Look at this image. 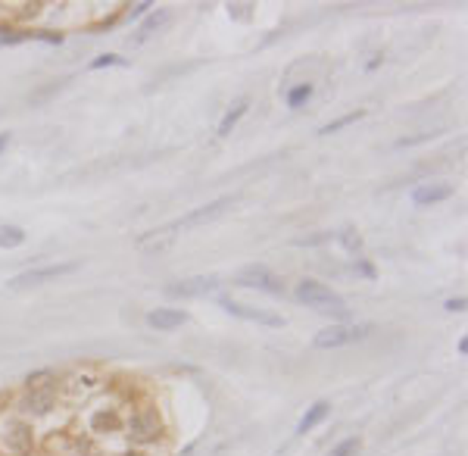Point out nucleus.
Here are the masks:
<instances>
[{
    "instance_id": "1",
    "label": "nucleus",
    "mask_w": 468,
    "mask_h": 456,
    "mask_svg": "<svg viewBox=\"0 0 468 456\" xmlns=\"http://www.w3.org/2000/svg\"><path fill=\"white\" fill-rule=\"evenodd\" d=\"M60 400V378L53 372H35L25 378V391L19 397L22 416H47Z\"/></svg>"
},
{
    "instance_id": "2",
    "label": "nucleus",
    "mask_w": 468,
    "mask_h": 456,
    "mask_svg": "<svg viewBox=\"0 0 468 456\" xmlns=\"http://www.w3.org/2000/svg\"><path fill=\"white\" fill-rule=\"evenodd\" d=\"M122 431L128 434V444L137 447H150V444H159L166 437V422H162L159 409L156 406H135V409L125 416Z\"/></svg>"
},
{
    "instance_id": "3",
    "label": "nucleus",
    "mask_w": 468,
    "mask_h": 456,
    "mask_svg": "<svg viewBox=\"0 0 468 456\" xmlns=\"http://www.w3.org/2000/svg\"><path fill=\"white\" fill-rule=\"evenodd\" d=\"M293 297H297L300 303H306L309 310L324 312V316H334V319H347V312H349L340 294H334L328 285H322V281H315V278L297 281V287H293Z\"/></svg>"
},
{
    "instance_id": "4",
    "label": "nucleus",
    "mask_w": 468,
    "mask_h": 456,
    "mask_svg": "<svg viewBox=\"0 0 468 456\" xmlns=\"http://www.w3.org/2000/svg\"><path fill=\"white\" fill-rule=\"evenodd\" d=\"M0 450L6 456H28L35 450V428L28 419L16 412L0 416Z\"/></svg>"
},
{
    "instance_id": "5",
    "label": "nucleus",
    "mask_w": 468,
    "mask_h": 456,
    "mask_svg": "<svg viewBox=\"0 0 468 456\" xmlns=\"http://www.w3.org/2000/svg\"><path fill=\"white\" fill-rule=\"evenodd\" d=\"M372 325H353V322H340V325H328L312 337V347L318 350H334V347H349V344H359L372 335Z\"/></svg>"
},
{
    "instance_id": "6",
    "label": "nucleus",
    "mask_w": 468,
    "mask_h": 456,
    "mask_svg": "<svg viewBox=\"0 0 468 456\" xmlns=\"http://www.w3.org/2000/svg\"><path fill=\"white\" fill-rule=\"evenodd\" d=\"M100 391H103V378L97 372H91V369H78V372L60 378V397L72 400V403H87Z\"/></svg>"
},
{
    "instance_id": "7",
    "label": "nucleus",
    "mask_w": 468,
    "mask_h": 456,
    "mask_svg": "<svg viewBox=\"0 0 468 456\" xmlns=\"http://www.w3.org/2000/svg\"><path fill=\"white\" fill-rule=\"evenodd\" d=\"M72 272H78V262H53V266H35V269H25V272L12 275V278L6 281V287H12V291L41 287V285H47V281H56V278H62V275H72Z\"/></svg>"
},
{
    "instance_id": "8",
    "label": "nucleus",
    "mask_w": 468,
    "mask_h": 456,
    "mask_svg": "<svg viewBox=\"0 0 468 456\" xmlns=\"http://www.w3.org/2000/svg\"><path fill=\"white\" fill-rule=\"evenodd\" d=\"M234 281L237 285H243V287H256V291H266V294H284V281L278 278V275L272 272V269H266V266H247V269H241V272L234 275Z\"/></svg>"
},
{
    "instance_id": "9",
    "label": "nucleus",
    "mask_w": 468,
    "mask_h": 456,
    "mask_svg": "<svg viewBox=\"0 0 468 456\" xmlns=\"http://www.w3.org/2000/svg\"><path fill=\"white\" fill-rule=\"evenodd\" d=\"M218 306H222L225 312H231V316H237V319H247V322L268 325V328H281V325H284V319H281L278 312L256 310V306H247V303H241V300H231V297H218Z\"/></svg>"
},
{
    "instance_id": "10",
    "label": "nucleus",
    "mask_w": 468,
    "mask_h": 456,
    "mask_svg": "<svg viewBox=\"0 0 468 456\" xmlns=\"http://www.w3.org/2000/svg\"><path fill=\"white\" fill-rule=\"evenodd\" d=\"M122 425H125V416L119 406H97V409L87 412V431L94 437L116 434V431H122Z\"/></svg>"
},
{
    "instance_id": "11",
    "label": "nucleus",
    "mask_w": 468,
    "mask_h": 456,
    "mask_svg": "<svg viewBox=\"0 0 468 456\" xmlns=\"http://www.w3.org/2000/svg\"><path fill=\"white\" fill-rule=\"evenodd\" d=\"M234 200L237 197H218V200H212V203H206V206H200V210H193L191 216H184L175 228H193V225H203V222H212L216 216H222L225 210H231L234 206Z\"/></svg>"
},
{
    "instance_id": "12",
    "label": "nucleus",
    "mask_w": 468,
    "mask_h": 456,
    "mask_svg": "<svg viewBox=\"0 0 468 456\" xmlns=\"http://www.w3.org/2000/svg\"><path fill=\"white\" fill-rule=\"evenodd\" d=\"M212 287H218L216 275H197V278H184V281L168 285L166 294L168 297H200V294H209Z\"/></svg>"
},
{
    "instance_id": "13",
    "label": "nucleus",
    "mask_w": 468,
    "mask_h": 456,
    "mask_svg": "<svg viewBox=\"0 0 468 456\" xmlns=\"http://www.w3.org/2000/svg\"><path fill=\"white\" fill-rule=\"evenodd\" d=\"M449 197H453V185L449 181H428V185H418L412 191V203L415 206H434Z\"/></svg>"
},
{
    "instance_id": "14",
    "label": "nucleus",
    "mask_w": 468,
    "mask_h": 456,
    "mask_svg": "<svg viewBox=\"0 0 468 456\" xmlns=\"http://www.w3.org/2000/svg\"><path fill=\"white\" fill-rule=\"evenodd\" d=\"M184 322H187V312H181V310H153V312H147V325L150 328H156V331H175V328H181Z\"/></svg>"
},
{
    "instance_id": "15",
    "label": "nucleus",
    "mask_w": 468,
    "mask_h": 456,
    "mask_svg": "<svg viewBox=\"0 0 468 456\" xmlns=\"http://www.w3.org/2000/svg\"><path fill=\"white\" fill-rule=\"evenodd\" d=\"M328 412H331V403H328V400H315V403H312L309 409L303 412V419L297 422V437L309 434L315 425H322L324 419H328Z\"/></svg>"
},
{
    "instance_id": "16",
    "label": "nucleus",
    "mask_w": 468,
    "mask_h": 456,
    "mask_svg": "<svg viewBox=\"0 0 468 456\" xmlns=\"http://www.w3.org/2000/svg\"><path fill=\"white\" fill-rule=\"evenodd\" d=\"M53 450H56V456H94L91 441H87V437H75V434L60 437V441L53 444Z\"/></svg>"
},
{
    "instance_id": "17",
    "label": "nucleus",
    "mask_w": 468,
    "mask_h": 456,
    "mask_svg": "<svg viewBox=\"0 0 468 456\" xmlns=\"http://www.w3.org/2000/svg\"><path fill=\"white\" fill-rule=\"evenodd\" d=\"M168 10H156V12H150L147 19H144L141 22V28H137V41H147L150 35H153V31H162L168 25Z\"/></svg>"
},
{
    "instance_id": "18",
    "label": "nucleus",
    "mask_w": 468,
    "mask_h": 456,
    "mask_svg": "<svg viewBox=\"0 0 468 456\" xmlns=\"http://www.w3.org/2000/svg\"><path fill=\"white\" fill-rule=\"evenodd\" d=\"M247 106H250V100H247V97H241L228 112H225V119L218 122V137H228V135H231V128H234V125L241 122V116L247 112Z\"/></svg>"
},
{
    "instance_id": "19",
    "label": "nucleus",
    "mask_w": 468,
    "mask_h": 456,
    "mask_svg": "<svg viewBox=\"0 0 468 456\" xmlns=\"http://www.w3.org/2000/svg\"><path fill=\"white\" fill-rule=\"evenodd\" d=\"M309 97H312V85L309 81H300V85H293L291 91H287V106H291V110H300V106H306L309 103Z\"/></svg>"
},
{
    "instance_id": "20",
    "label": "nucleus",
    "mask_w": 468,
    "mask_h": 456,
    "mask_svg": "<svg viewBox=\"0 0 468 456\" xmlns=\"http://www.w3.org/2000/svg\"><path fill=\"white\" fill-rule=\"evenodd\" d=\"M362 116H365V112H362V110H356V112H347V116H340V119H334V122L322 125V128H318V135H334V131H340V128H347V125L359 122Z\"/></svg>"
},
{
    "instance_id": "21",
    "label": "nucleus",
    "mask_w": 468,
    "mask_h": 456,
    "mask_svg": "<svg viewBox=\"0 0 468 456\" xmlns=\"http://www.w3.org/2000/svg\"><path fill=\"white\" fill-rule=\"evenodd\" d=\"M25 241V231L19 225H0V247H19Z\"/></svg>"
},
{
    "instance_id": "22",
    "label": "nucleus",
    "mask_w": 468,
    "mask_h": 456,
    "mask_svg": "<svg viewBox=\"0 0 468 456\" xmlns=\"http://www.w3.org/2000/svg\"><path fill=\"white\" fill-rule=\"evenodd\" d=\"M106 66H128V60L119 53H100L91 60V69H106Z\"/></svg>"
},
{
    "instance_id": "23",
    "label": "nucleus",
    "mask_w": 468,
    "mask_h": 456,
    "mask_svg": "<svg viewBox=\"0 0 468 456\" xmlns=\"http://www.w3.org/2000/svg\"><path fill=\"white\" fill-rule=\"evenodd\" d=\"M356 450H359V437H347V441L334 444V447H331V453H328V456H353Z\"/></svg>"
},
{
    "instance_id": "24",
    "label": "nucleus",
    "mask_w": 468,
    "mask_h": 456,
    "mask_svg": "<svg viewBox=\"0 0 468 456\" xmlns=\"http://www.w3.org/2000/svg\"><path fill=\"white\" fill-rule=\"evenodd\" d=\"M340 244H343V247H347V250H359V247H362L359 235H356L353 228H343V231H340Z\"/></svg>"
},
{
    "instance_id": "25",
    "label": "nucleus",
    "mask_w": 468,
    "mask_h": 456,
    "mask_svg": "<svg viewBox=\"0 0 468 456\" xmlns=\"http://www.w3.org/2000/svg\"><path fill=\"white\" fill-rule=\"evenodd\" d=\"M353 272L362 275V278H374V266H372L368 260H356V262H353Z\"/></svg>"
},
{
    "instance_id": "26",
    "label": "nucleus",
    "mask_w": 468,
    "mask_h": 456,
    "mask_svg": "<svg viewBox=\"0 0 468 456\" xmlns=\"http://www.w3.org/2000/svg\"><path fill=\"white\" fill-rule=\"evenodd\" d=\"M465 310V297H456V300H447V312H462Z\"/></svg>"
},
{
    "instance_id": "27",
    "label": "nucleus",
    "mask_w": 468,
    "mask_h": 456,
    "mask_svg": "<svg viewBox=\"0 0 468 456\" xmlns=\"http://www.w3.org/2000/svg\"><path fill=\"white\" fill-rule=\"evenodd\" d=\"M147 10H150V3H135V6L128 10V19H141Z\"/></svg>"
},
{
    "instance_id": "28",
    "label": "nucleus",
    "mask_w": 468,
    "mask_h": 456,
    "mask_svg": "<svg viewBox=\"0 0 468 456\" xmlns=\"http://www.w3.org/2000/svg\"><path fill=\"white\" fill-rule=\"evenodd\" d=\"M6 141H10V137H6V135H0V153L6 150Z\"/></svg>"
}]
</instances>
